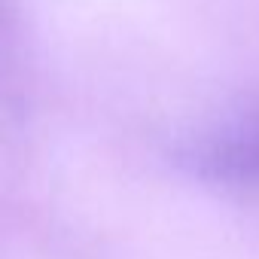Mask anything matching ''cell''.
Listing matches in <instances>:
<instances>
[{"instance_id":"obj_1","label":"cell","mask_w":259,"mask_h":259,"mask_svg":"<svg viewBox=\"0 0 259 259\" xmlns=\"http://www.w3.org/2000/svg\"><path fill=\"white\" fill-rule=\"evenodd\" d=\"M201 168L213 180L259 183V119H250L213 141L201 159Z\"/></svg>"}]
</instances>
